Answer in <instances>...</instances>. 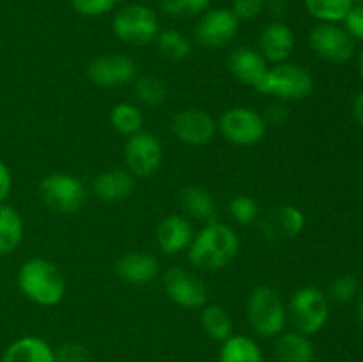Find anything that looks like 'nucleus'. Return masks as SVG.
<instances>
[{
    "label": "nucleus",
    "mask_w": 363,
    "mask_h": 362,
    "mask_svg": "<svg viewBox=\"0 0 363 362\" xmlns=\"http://www.w3.org/2000/svg\"><path fill=\"white\" fill-rule=\"evenodd\" d=\"M358 67H360V75H362V78H363V50H362V53H360V60H358Z\"/></svg>",
    "instance_id": "obj_42"
},
{
    "label": "nucleus",
    "mask_w": 363,
    "mask_h": 362,
    "mask_svg": "<svg viewBox=\"0 0 363 362\" xmlns=\"http://www.w3.org/2000/svg\"><path fill=\"white\" fill-rule=\"evenodd\" d=\"M2 362H55V350L41 337L25 336L4 350Z\"/></svg>",
    "instance_id": "obj_21"
},
{
    "label": "nucleus",
    "mask_w": 363,
    "mask_h": 362,
    "mask_svg": "<svg viewBox=\"0 0 363 362\" xmlns=\"http://www.w3.org/2000/svg\"><path fill=\"white\" fill-rule=\"evenodd\" d=\"M89 350L82 343H69L60 344L55 350V362H87Z\"/></svg>",
    "instance_id": "obj_36"
},
{
    "label": "nucleus",
    "mask_w": 363,
    "mask_h": 362,
    "mask_svg": "<svg viewBox=\"0 0 363 362\" xmlns=\"http://www.w3.org/2000/svg\"><path fill=\"white\" fill-rule=\"evenodd\" d=\"M353 114H354V117H357L358 123H360L362 126H363V92H362L360 96H358L357 99H354Z\"/></svg>",
    "instance_id": "obj_40"
},
{
    "label": "nucleus",
    "mask_w": 363,
    "mask_h": 362,
    "mask_svg": "<svg viewBox=\"0 0 363 362\" xmlns=\"http://www.w3.org/2000/svg\"><path fill=\"white\" fill-rule=\"evenodd\" d=\"M330 316L328 297L314 286L300 287L287 304V319L294 330L314 336L326 325Z\"/></svg>",
    "instance_id": "obj_5"
},
{
    "label": "nucleus",
    "mask_w": 363,
    "mask_h": 362,
    "mask_svg": "<svg viewBox=\"0 0 363 362\" xmlns=\"http://www.w3.org/2000/svg\"><path fill=\"white\" fill-rule=\"evenodd\" d=\"M308 45L315 55L328 62L342 64L354 55V39L337 23L321 21L315 25L308 35Z\"/></svg>",
    "instance_id": "obj_9"
},
{
    "label": "nucleus",
    "mask_w": 363,
    "mask_h": 362,
    "mask_svg": "<svg viewBox=\"0 0 363 362\" xmlns=\"http://www.w3.org/2000/svg\"><path fill=\"white\" fill-rule=\"evenodd\" d=\"M308 13L319 21L326 23H339L344 20L351 7L354 6L353 0H303Z\"/></svg>",
    "instance_id": "obj_30"
},
{
    "label": "nucleus",
    "mask_w": 363,
    "mask_h": 362,
    "mask_svg": "<svg viewBox=\"0 0 363 362\" xmlns=\"http://www.w3.org/2000/svg\"><path fill=\"white\" fill-rule=\"evenodd\" d=\"M11 190H13V176H11L9 167L0 162V202L6 201Z\"/></svg>",
    "instance_id": "obj_39"
},
{
    "label": "nucleus",
    "mask_w": 363,
    "mask_h": 362,
    "mask_svg": "<svg viewBox=\"0 0 363 362\" xmlns=\"http://www.w3.org/2000/svg\"><path fill=\"white\" fill-rule=\"evenodd\" d=\"M116 273L121 280L133 286H145L160 273V263L145 252H128L116 263Z\"/></svg>",
    "instance_id": "obj_19"
},
{
    "label": "nucleus",
    "mask_w": 363,
    "mask_h": 362,
    "mask_svg": "<svg viewBox=\"0 0 363 362\" xmlns=\"http://www.w3.org/2000/svg\"><path fill=\"white\" fill-rule=\"evenodd\" d=\"M39 195L46 208L55 213H77L87 199V188L80 177L67 172H53L39 183Z\"/></svg>",
    "instance_id": "obj_7"
},
{
    "label": "nucleus",
    "mask_w": 363,
    "mask_h": 362,
    "mask_svg": "<svg viewBox=\"0 0 363 362\" xmlns=\"http://www.w3.org/2000/svg\"><path fill=\"white\" fill-rule=\"evenodd\" d=\"M229 215L240 226H248L259 216V206L250 195H236L229 202Z\"/></svg>",
    "instance_id": "obj_31"
},
{
    "label": "nucleus",
    "mask_w": 363,
    "mask_h": 362,
    "mask_svg": "<svg viewBox=\"0 0 363 362\" xmlns=\"http://www.w3.org/2000/svg\"><path fill=\"white\" fill-rule=\"evenodd\" d=\"M238 28L240 20L234 16L233 11L215 7L202 13L195 27V39L206 48H223L236 38Z\"/></svg>",
    "instance_id": "obj_13"
},
{
    "label": "nucleus",
    "mask_w": 363,
    "mask_h": 362,
    "mask_svg": "<svg viewBox=\"0 0 363 362\" xmlns=\"http://www.w3.org/2000/svg\"><path fill=\"white\" fill-rule=\"evenodd\" d=\"M167 295L176 305L183 309H202L208 304V286L201 277L183 266H172L163 277Z\"/></svg>",
    "instance_id": "obj_11"
},
{
    "label": "nucleus",
    "mask_w": 363,
    "mask_h": 362,
    "mask_svg": "<svg viewBox=\"0 0 363 362\" xmlns=\"http://www.w3.org/2000/svg\"><path fill=\"white\" fill-rule=\"evenodd\" d=\"M87 77L98 87H123L137 78V66L124 53H101L89 64Z\"/></svg>",
    "instance_id": "obj_12"
},
{
    "label": "nucleus",
    "mask_w": 363,
    "mask_h": 362,
    "mask_svg": "<svg viewBox=\"0 0 363 362\" xmlns=\"http://www.w3.org/2000/svg\"><path fill=\"white\" fill-rule=\"evenodd\" d=\"M216 126L227 142L241 148L259 144L268 130L264 116L250 106H233L225 110Z\"/></svg>",
    "instance_id": "obj_8"
},
{
    "label": "nucleus",
    "mask_w": 363,
    "mask_h": 362,
    "mask_svg": "<svg viewBox=\"0 0 363 362\" xmlns=\"http://www.w3.org/2000/svg\"><path fill=\"white\" fill-rule=\"evenodd\" d=\"M353 4H357V6H363V0H353Z\"/></svg>",
    "instance_id": "obj_43"
},
{
    "label": "nucleus",
    "mask_w": 363,
    "mask_h": 362,
    "mask_svg": "<svg viewBox=\"0 0 363 362\" xmlns=\"http://www.w3.org/2000/svg\"><path fill=\"white\" fill-rule=\"evenodd\" d=\"M264 0H233L230 11L240 21H248L255 20L264 11Z\"/></svg>",
    "instance_id": "obj_35"
},
{
    "label": "nucleus",
    "mask_w": 363,
    "mask_h": 362,
    "mask_svg": "<svg viewBox=\"0 0 363 362\" xmlns=\"http://www.w3.org/2000/svg\"><path fill=\"white\" fill-rule=\"evenodd\" d=\"M273 351L279 362H314L315 357L314 344L311 343L308 336L298 330H284L279 334L273 343Z\"/></svg>",
    "instance_id": "obj_22"
},
{
    "label": "nucleus",
    "mask_w": 363,
    "mask_h": 362,
    "mask_svg": "<svg viewBox=\"0 0 363 362\" xmlns=\"http://www.w3.org/2000/svg\"><path fill=\"white\" fill-rule=\"evenodd\" d=\"M170 131L186 146H206L218 131L216 121L206 110L184 109L170 121Z\"/></svg>",
    "instance_id": "obj_14"
},
{
    "label": "nucleus",
    "mask_w": 363,
    "mask_h": 362,
    "mask_svg": "<svg viewBox=\"0 0 363 362\" xmlns=\"http://www.w3.org/2000/svg\"><path fill=\"white\" fill-rule=\"evenodd\" d=\"M261 94L273 96L279 102H300L314 91V78L303 66L280 62L268 67L261 84L255 87Z\"/></svg>",
    "instance_id": "obj_4"
},
{
    "label": "nucleus",
    "mask_w": 363,
    "mask_h": 362,
    "mask_svg": "<svg viewBox=\"0 0 363 362\" xmlns=\"http://www.w3.org/2000/svg\"><path fill=\"white\" fill-rule=\"evenodd\" d=\"M358 280L353 275H339L330 284V298L335 302H350L357 297Z\"/></svg>",
    "instance_id": "obj_33"
},
{
    "label": "nucleus",
    "mask_w": 363,
    "mask_h": 362,
    "mask_svg": "<svg viewBox=\"0 0 363 362\" xmlns=\"http://www.w3.org/2000/svg\"><path fill=\"white\" fill-rule=\"evenodd\" d=\"M119 0H71V6L82 16H103L116 9Z\"/></svg>",
    "instance_id": "obj_34"
},
{
    "label": "nucleus",
    "mask_w": 363,
    "mask_h": 362,
    "mask_svg": "<svg viewBox=\"0 0 363 362\" xmlns=\"http://www.w3.org/2000/svg\"><path fill=\"white\" fill-rule=\"evenodd\" d=\"M209 6V0H162V9L169 16L191 18L204 13Z\"/></svg>",
    "instance_id": "obj_32"
},
{
    "label": "nucleus",
    "mask_w": 363,
    "mask_h": 362,
    "mask_svg": "<svg viewBox=\"0 0 363 362\" xmlns=\"http://www.w3.org/2000/svg\"><path fill=\"white\" fill-rule=\"evenodd\" d=\"M117 39L131 46H145L156 39L160 21L155 11L144 4H128L121 7L112 20Z\"/></svg>",
    "instance_id": "obj_6"
},
{
    "label": "nucleus",
    "mask_w": 363,
    "mask_h": 362,
    "mask_svg": "<svg viewBox=\"0 0 363 362\" xmlns=\"http://www.w3.org/2000/svg\"><path fill=\"white\" fill-rule=\"evenodd\" d=\"M247 319L250 329L261 337H277L286 330L287 305L279 291L269 286L252 290L247 300Z\"/></svg>",
    "instance_id": "obj_3"
},
{
    "label": "nucleus",
    "mask_w": 363,
    "mask_h": 362,
    "mask_svg": "<svg viewBox=\"0 0 363 362\" xmlns=\"http://www.w3.org/2000/svg\"><path fill=\"white\" fill-rule=\"evenodd\" d=\"M240 252V238L227 224L209 222L194 236L188 247V259L191 266L206 272H216L236 259Z\"/></svg>",
    "instance_id": "obj_1"
},
{
    "label": "nucleus",
    "mask_w": 363,
    "mask_h": 362,
    "mask_svg": "<svg viewBox=\"0 0 363 362\" xmlns=\"http://www.w3.org/2000/svg\"><path fill=\"white\" fill-rule=\"evenodd\" d=\"M264 121L266 124H284L287 121V117H289V109H287L286 105H284V102H277L273 103V105L268 106V110H266L264 114Z\"/></svg>",
    "instance_id": "obj_38"
},
{
    "label": "nucleus",
    "mask_w": 363,
    "mask_h": 362,
    "mask_svg": "<svg viewBox=\"0 0 363 362\" xmlns=\"http://www.w3.org/2000/svg\"><path fill=\"white\" fill-rule=\"evenodd\" d=\"M344 28L353 39L363 41V6L354 4L350 9V13L344 16Z\"/></svg>",
    "instance_id": "obj_37"
},
{
    "label": "nucleus",
    "mask_w": 363,
    "mask_h": 362,
    "mask_svg": "<svg viewBox=\"0 0 363 362\" xmlns=\"http://www.w3.org/2000/svg\"><path fill=\"white\" fill-rule=\"evenodd\" d=\"M110 124L117 133L124 135V137H131V135L142 131L144 126V116L142 110L133 103H117L110 110Z\"/></svg>",
    "instance_id": "obj_27"
},
{
    "label": "nucleus",
    "mask_w": 363,
    "mask_h": 362,
    "mask_svg": "<svg viewBox=\"0 0 363 362\" xmlns=\"http://www.w3.org/2000/svg\"><path fill=\"white\" fill-rule=\"evenodd\" d=\"M96 197L105 202H117L128 199L135 190V176L130 170L110 169L98 174L92 181Z\"/></svg>",
    "instance_id": "obj_20"
},
{
    "label": "nucleus",
    "mask_w": 363,
    "mask_h": 362,
    "mask_svg": "<svg viewBox=\"0 0 363 362\" xmlns=\"http://www.w3.org/2000/svg\"><path fill=\"white\" fill-rule=\"evenodd\" d=\"M162 160L163 149L156 135L142 130L128 137L124 144V162L133 176H152L162 165Z\"/></svg>",
    "instance_id": "obj_10"
},
{
    "label": "nucleus",
    "mask_w": 363,
    "mask_h": 362,
    "mask_svg": "<svg viewBox=\"0 0 363 362\" xmlns=\"http://www.w3.org/2000/svg\"><path fill=\"white\" fill-rule=\"evenodd\" d=\"M296 39L293 31L282 21H273L262 28L259 35V53L266 59V62L280 64L287 62L294 52Z\"/></svg>",
    "instance_id": "obj_16"
},
{
    "label": "nucleus",
    "mask_w": 363,
    "mask_h": 362,
    "mask_svg": "<svg viewBox=\"0 0 363 362\" xmlns=\"http://www.w3.org/2000/svg\"><path fill=\"white\" fill-rule=\"evenodd\" d=\"M23 219L9 204L0 202V256H7L20 247L23 240Z\"/></svg>",
    "instance_id": "obj_25"
},
{
    "label": "nucleus",
    "mask_w": 363,
    "mask_h": 362,
    "mask_svg": "<svg viewBox=\"0 0 363 362\" xmlns=\"http://www.w3.org/2000/svg\"><path fill=\"white\" fill-rule=\"evenodd\" d=\"M194 236V224L183 215L165 216L160 220L158 227H156V241L167 256H176L177 252L190 247Z\"/></svg>",
    "instance_id": "obj_17"
},
{
    "label": "nucleus",
    "mask_w": 363,
    "mask_h": 362,
    "mask_svg": "<svg viewBox=\"0 0 363 362\" xmlns=\"http://www.w3.org/2000/svg\"><path fill=\"white\" fill-rule=\"evenodd\" d=\"M156 45H158L160 53L169 60H184L191 52L190 39L176 28H167V31L158 32Z\"/></svg>",
    "instance_id": "obj_29"
},
{
    "label": "nucleus",
    "mask_w": 363,
    "mask_h": 362,
    "mask_svg": "<svg viewBox=\"0 0 363 362\" xmlns=\"http://www.w3.org/2000/svg\"><path fill=\"white\" fill-rule=\"evenodd\" d=\"M18 287L34 304L52 307L64 300L67 284L55 263L45 258H32L18 272Z\"/></svg>",
    "instance_id": "obj_2"
},
{
    "label": "nucleus",
    "mask_w": 363,
    "mask_h": 362,
    "mask_svg": "<svg viewBox=\"0 0 363 362\" xmlns=\"http://www.w3.org/2000/svg\"><path fill=\"white\" fill-rule=\"evenodd\" d=\"M135 98L145 106H160L167 99L169 89L165 82L155 75H142L133 80Z\"/></svg>",
    "instance_id": "obj_28"
},
{
    "label": "nucleus",
    "mask_w": 363,
    "mask_h": 362,
    "mask_svg": "<svg viewBox=\"0 0 363 362\" xmlns=\"http://www.w3.org/2000/svg\"><path fill=\"white\" fill-rule=\"evenodd\" d=\"M227 64H229V71L233 73V77L240 84L254 89L261 84L269 67L259 50L248 48V46H240V48L233 50Z\"/></svg>",
    "instance_id": "obj_18"
},
{
    "label": "nucleus",
    "mask_w": 363,
    "mask_h": 362,
    "mask_svg": "<svg viewBox=\"0 0 363 362\" xmlns=\"http://www.w3.org/2000/svg\"><path fill=\"white\" fill-rule=\"evenodd\" d=\"M259 229L262 236L269 241L293 240L305 229V215L296 206H275L262 216Z\"/></svg>",
    "instance_id": "obj_15"
},
{
    "label": "nucleus",
    "mask_w": 363,
    "mask_h": 362,
    "mask_svg": "<svg viewBox=\"0 0 363 362\" xmlns=\"http://www.w3.org/2000/svg\"><path fill=\"white\" fill-rule=\"evenodd\" d=\"M218 362H264L261 346L252 337L238 334L223 341L218 353Z\"/></svg>",
    "instance_id": "obj_24"
},
{
    "label": "nucleus",
    "mask_w": 363,
    "mask_h": 362,
    "mask_svg": "<svg viewBox=\"0 0 363 362\" xmlns=\"http://www.w3.org/2000/svg\"><path fill=\"white\" fill-rule=\"evenodd\" d=\"M179 202L184 213L197 222L209 224L218 220V209L213 195L206 188L186 187L179 194Z\"/></svg>",
    "instance_id": "obj_23"
},
{
    "label": "nucleus",
    "mask_w": 363,
    "mask_h": 362,
    "mask_svg": "<svg viewBox=\"0 0 363 362\" xmlns=\"http://www.w3.org/2000/svg\"><path fill=\"white\" fill-rule=\"evenodd\" d=\"M201 327L209 339L218 341V343H223V341L229 339L234 330L233 318L218 304H206L202 307Z\"/></svg>",
    "instance_id": "obj_26"
},
{
    "label": "nucleus",
    "mask_w": 363,
    "mask_h": 362,
    "mask_svg": "<svg viewBox=\"0 0 363 362\" xmlns=\"http://www.w3.org/2000/svg\"><path fill=\"white\" fill-rule=\"evenodd\" d=\"M357 314H358V319L363 323V297L358 300V304H357Z\"/></svg>",
    "instance_id": "obj_41"
}]
</instances>
